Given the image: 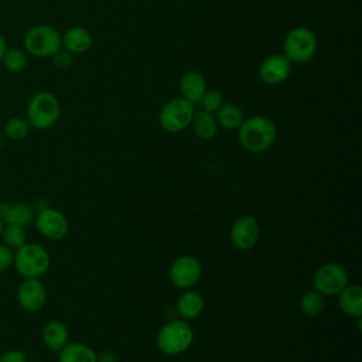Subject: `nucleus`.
Segmentation results:
<instances>
[{
	"label": "nucleus",
	"mask_w": 362,
	"mask_h": 362,
	"mask_svg": "<svg viewBox=\"0 0 362 362\" xmlns=\"http://www.w3.org/2000/svg\"><path fill=\"white\" fill-rule=\"evenodd\" d=\"M205 307L204 296L199 291L187 288L184 290L175 301V311L178 317L184 321H191L198 318Z\"/></svg>",
	"instance_id": "obj_15"
},
{
	"label": "nucleus",
	"mask_w": 362,
	"mask_h": 362,
	"mask_svg": "<svg viewBox=\"0 0 362 362\" xmlns=\"http://www.w3.org/2000/svg\"><path fill=\"white\" fill-rule=\"evenodd\" d=\"M189 126H192L195 136L201 140H211L218 133V123L215 120L214 113L205 112L202 109L194 113V117Z\"/></svg>",
	"instance_id": "obj_22"
},
{
	"label": "nucleus",
	"mask_w": 362,
	"mask_h": 362,
	"mask_svg": "<svg viewBox=\"0 0 362 362\" xmlns=\"http://www.w3.org/2000/svg\"><path fill=\"white\" fill-rule=\"evenodd\" d=\"M339 310L351 318H362V287L359 284H348L338 294Z\"/></svg>",
	"instance_id": "obj_17"
},
{
	"label": "nucleus",
	"mask_w": 362,
	"mask_h": 362,
	"mask_svg": "<svg viewBox=\"0 0 362 362\" xmlns=\"http://www.w3.org/2000/svg\"><path fill=\"white\" fill-rule=\"evenodd\" d=\"M61 45L68 52L74 54H83L92 45V34L85 27H71L61 35Z\"/></svg>",
	"instance_id": "obj_19"
},
{
	"label": "nucleus",
	"mask_w": 362,
	"mask_h": 362,
	"mask_svg": "<svg viewBox=\"0 0 362 362\" xmlns=\"http://www.w3.org/2000/svg\"><path fill=\"white\" fill-rule=\"evenodd\" d=\"M17 301L25 311H40L47 301V290L40 279H23L17 287Z\"/></svg>",
	"instance_id": "obj_12"
},
{
	"label": "nucleus",
	"mask_w": 362,
	"mask_h": 362,
	"mask_svg": "<svg viewBox=\"0 0 362 362\" xmlns=\"http://www.w3.org/2000/svg\"><path fill=\"white\" fill-rule=\"evenodd\" d=\"M194 341V331L188 321L181 318L165 322L157 332L156 345L164 355L175 356L184 354Z\"/></svg>",
	"instance_id": "obj_3"
},
{
	"label": "nucleus",
	"mask_w": 362,
	"mask_h": 362,
	"mask_svg": "<svg viewBox=\"0 0 362 362\" xmlns=\"http://www.w3.org/2000/svg\"><path fill=\"white\" fill-rule=\"evenodd\" d=\"M1 65L10 74H20L28 65V54L25 52L24 48L7 47V49L1 58Z\"/></svg>",
	"instance_id": "obj_23"
},
{
	"label": "nucleus",
	"mask_w": 362,
	"mask_h": 362,
	"mask_svg": "<svg viewBox=\"0 0 362 362\" xmlns=\"http://www.w3.org/2000/svg\"><path fill=\"white\" fill-rule=\"evenodd\" d=\"M31 130V126L25 117L21 116H13L6 120L3 126V134L13 140V141H20L24 140Z\"/></svg>",
	"instance_id": "obj_25"
},
{
	"label": "nucleus",
	"mask_w": 362,
	"mask_h": 362,
	"mask_svg": "<svg viewBox=\"0 0 362 362\" xmlns=\"http://www.w3.org/2000/svg\"><path fill=\"white\" fill-rule=\"evenodd\" d=\"M208 89L206 81L202 74L197 71H187L180 78V92L181 98L189 102L191 105H199L201 98Z\"/></svg>",
	"instance_id": "obj_16"
},
{
	"label": "nucleus",
	"mask_w": 362,
	"mask_h": 362,
	"mask_svg": "<svg viewBox=\"0 0 362 362\" xmlns=\"http://www.w3.org/2000/svg\"><path fill=\"white\" fill-rule=\"evenodd\" d=\"M23 47L27 54L38 58L52 57L62 48L59 31L48 24L30 27L23 37Z\"/></svg>",
	"instance_id": "obj_5"
},
{
	"label": "nucleus",
	"mask_w": 362,
	"mask_h": 362,
	"mask_svg": "<svg viewBox=\"0 0 362 362\" xmlns=\"http://www.w3.org/2000/svg\"><path fill=\"white\" fill-rule=\"evenodd\" d=\"M58 354V362H96V352L83 342H68Z\"/></svg>",
	"instance_id": "obj_20"
},
{
	"label": "nucleus",
	"mask_w": 362,
	"mask_h": 362,
	"mask_svg": "<svg viewBox=\"0 0 362 362\" xmlns=\"http://www.w3.org/2000/svg\"><path fill=\"white\" fill-rule=\"evenodd\" d=\"M13 266L24 279H40L48 272L51 266V256L44 246L27 242L14 252Z\"/></svg>",
	"instance_id": "obj_4"
},
{
	"label": "nucleus",
	"mask_w": 362,
	"mask_h": 362,
	"mask_svg": "<svg viewBox=\"0 0 362 362\" xmlns=\"http://www.w3.org/2000/svg\"><path fill=\"white\" fill-rule=\"evenodd\" d=\"M34 206L27 202H0V219L4 225H17L27 228L34 222Z\"/></svg>",
	"instance_id": "obj_14"
},
{
	"label": "nucleus",
	"mask_w": 362,
	"mask_h": 362,
	"mask_svg": "<svg viewBox=\"0 0 362 362\" xmlns=\"http://www.w3.org/2000/svg\"><path fill=\"white\" fill-rule=\"evenodd\" d=\"M34 223L38 233L48 240H61L69 230V222L66 216L61 211L51 206L38 209L34 218Z\"/></svg>",
	"instance_id": "obj_9"
},
{
	"label": "nucleus",
	"mask_w": 362,
	"mask_h": 362,
	"mask_svg": "<svg viewBox=\"0 0 362 362\" xmlns=\"http://www.w3.org/2000/svg\"><path fill=\"white\" fill-rule=\"evenodd\" d=\"M222 103H223V96L218 89H206L204 96L199 100L202 110L209 113H215Z\"/></svg>",
	"instance_id": "obj_27"
},
{
	"label": "nucleus",
	"mask_w": 362,
	"mask_h": 362,
	"mask_svg": "<svg viewBox=\"0 0 362 362\" xmlns=\"http://www.w3.org/2000/svg\"><path fill=\"white\" fill-rule=\"evenodd\" d=\"M3 226H4V223H3V221L0 219V235H1V230H3Z\"/></svg>",
	"instance_id": "obj_33"
},
{
	"label": "nucleus",
	"mask_w": 362,
	"mask_h": 362,
	"mask_svg": "<svg viewBox=\"0 0 362 362\" xmlns=\"http://www.w3.org/2000/svg\"><path fill=\"white\" fill-rule=\"evenodd\" d=\"M61 116V105L58 98L48 90L35 92L25 107V119L31 129L47 130L57 124Z\"/></svg>",
	"instance_id": "obj_2"
},
{
	"label": "nucleus",
	"mask_w": 362,
	"mask_h": 362,
	"mask_svg": "<svg viewBox=\"0 0 362 362\" xmlns=\"http://www.w3.org/2000/svg\"><path fill=\"white\" fill-rule=\"evenodd\" d=\"M313 288L322 296H337L345 286L349 284V274L346 269L334 262L321 264L313 274Z\"/></svg>",
	"instance_id": "obj_8"
},
{
	"label": "nucleus",
	"mask_w": 362,
	"mask_h": 362,
	"mask_svg": "<svg viewBox=\"0 0 362 362\" xmlns=\"http://www.w3.org/2000/svg\"><path fill=\"white\" fill-rule=\"evenodd\" d=\"M194 113V105L182 98H174L163 105L158 113V124L164 132L175 134L189 127Z\"/></svg>",
	"instance_id": "obj_7"
},
{
	"label": "nucleus",
	"mask_w": 362,
	"mask_h": 362,
	"mask_svg": "<svg viewBox=\"0 0 362 362\" xmlns=\"http://www.w3.org/2000/svg\"><path fill=\"white\" fill-rule=\"evenodd\" d=\"M41 339L47 349L58 352L69 342L68 327L61 320H49L41 329Z\"/></svg>",
	"instance_id": "obj_18"
},
{
	"label": "nucleus",
	"mask_w": 362,
	"mask_h": 362,
	"mask_svg": "<svg viewBox=\"0 0 362 362\" xmlns=\"http://www.w3.org/2000/svg\"><path fill=\"white\" fill-rule=\"evenodd\" d=\"M214 116L218 126L226 130H236L245 120L243 110L233 102H223Z\"/></svg>",
	"instance_id": "obj_21"
},
{
	"label": "nucleus",
	"mask_w": 362,
	"mask_h": 362,
	"mask_svg": "<svg viewBox=\"0 0 362 362\" xmlns=\"http://www.w3.org/2000/svg\"><path fill=\"white\" fill-rule=\"evenodd\" d=\"M291 74V62L283 54L267 55L260 66L259 76L260 81L267 85H279L287 81Z\"/></svg>",
	"instance_id": "obj_13"
},
{
	"label": "nucleus",
	"mask_w": 362,
	"mask_h": 362,
	"mask_svg": "<svg viewBox=\"0 0 362 362\" xmlns=\"http://www.w3.org/2000/svg\"><path fill=\"white\" fill-rule=\"evenodd\" d=\"M0 239L3 245L10 247L11 250H17L23 245L27 243V233L25 228L17 226V225H4Z\"/></svg>",
	"instance_id": "obj_26"
},
{
	"label": "nucleus",
	"mask_w": 362,
	"mask_h": 362,
	"mask_svg": "<svg viewBox=\"0 0 362 362\" xmlns=\"http://www.w3.org/2000/svg\"><path fill=\"white\" fill-rule=\"evenodd\" d=\"M1 146H3V136L0 134V148H1Z\"/></svg>",
	"instance_id": "obj_34"
},
{
	"label": "nucleus",
	"mask_w": 362,
	"mask_h": 362,
	"mask_svg": "<svg viewBox=\"0 0 362 362\" xmlns=\"http://www.w3.org/2000/svg\"><path fill=\"white\" fill-rule=\"evenodd\" d=\"M52 64L57 69H61V71H66L69 69L72 65H74V57L71 52H68L66 49H59L57 51L52 57Z\"/></svg>",
	"instance_id": "obj_28"
},
{
	"label": "nucleus",
	"mask_w": 362,
	"mask_h": 362,
	"mask_svg": "<svg viewBox=\"0 0 362 362\" xmlns=\"http://www.w3.org/2000/svg\"><path fill=\"white\" fill-rule=\"evenodd\" d=\"M0 362H27V356L21 349H8L0 354Z\"/></svg>",
	"instance_id": "obj_30"
},
{
	"label": "nucleus",
	"mask_w": 362,
	"mask_h": 362,
	"mask_svg": "<svg viewBox=\"0 0 362 362\" xmlns=\"http://www.w3.org/2000/svg\"><path fill=\"white\" fill-rule=\"evenodd\" d=\"M277 139L274 122L266 116H252L245 119L238 127L239 144L249 153L259 154L267 151Z\"/></svg>",
	"instance_id": "obj_1"
},
{
	"label": "nucleus",
	"mask_w": 362,
	"mask_h": 362,
	"mask_svg": "<svg viewBox=\"0 0 362 362\" xmlns=\"http://www.w3.org/2000/svg\"><path fill=\"white\" fill-rule=\"evenodd\" d=\"M96 362H116V355L110 351H105L100 355H96Z\"/></svg>",
	"instance_id": "obj_31"
},
{
	"label": "nucleus",
	"mask_w": 362,
	"mask_h": 362,
	"mask_svg": "<svg viewBox=\"0 0 362 362\" xmlns=\"http://www.w3.org/2000/svg\"><path fill=\"white\" fill-rule=\"evenodd\" d=\"M6 49H7V41L3 37V34L0 33V64H1V58H3V55L6 52Z\"/></svg>",
	"instance_id": "obj_32"
},
{
	"label": "nucleus",
	"mask_w": 362,
	"mask_h": 362,
	"mask_svg": "<svg viewBox=\"0 0 362 362\" xmlns=\"http://www.w3.org/2000/svg\"><path fill=\"white\" fill-rule=\"evenodd\" d=\"M317 52V37L313 30L298 25L291 28L283 44V55L291 64H305Z\"/></svg>",
	"instance_id": "obj_6"
},
{
	"label": "nucleus",
	"mask_w": 362,
	"mask_h": 362,
	"mask_svg": "<svg viewBox=\"0 0 362 362\" xmlns=\"http://www.w3.org/2000/svg\"><path fill=\"white\" fill-rule=\"evenodd\" d=\"M202 276L201 262L191 255L178 256L170 266L168 277L170 281L178 288H191L194 287Z\"/></svg>",
	"instance_id": "obj_10"
},
{
	"label": "nucleus",
	"mask_w": 362,
	"mask_h": 362,
	"mask_svg": "<svg viewBox=\"0 0 362 362\" xmlns=\"http://www.w3.org/2000/svg\"><path fill=\"white\" fill-rule=\"evenodd\" d=\"M230 243L238 250H250L256 246L260 238V226L255 216L240 215L230 226Z\"/></svg>",
	"instance_id": "obj_11"
},
{
	"label": "nucleus",
	"mask_w": 362,
	"mask_h": 362,
	"mask_svg": "<svg viewBox=\"0 0 362 362\" xmlns=\"http://www.w3.org/2000/svg\"><path fill=\"white\" fill-rule=\"evenodd\" d=\"M13 259H14V252L6 245L0 243V273L7 270L10 266H13Z\"/></svg>",
	"instance_id": "obj_29"
},
{
	"label": "nucleus",
	"mask_w": 362,
	"mask_h": 362,
	"mask_svg": "<svg viewBox=\"0 0 362 362\" xmlns=\"http://www.w3.org/2000/svg\"><path fill=\"white\" fill-rule=\"evenodd\" d=\"M298 307L304 315L315 317L320 315L325 308V298L321 293L315 291L314 288L305 291L298 301Z\"/></svg>",
	"instance_id": "obj_24"
}]
</instances>
